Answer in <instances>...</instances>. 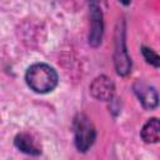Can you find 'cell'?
<instances>
[{"label": "cell", "instance_id": "cell-2", "mask_svg": "<svg viewBox=\"0 0 160 160\" xmlns=\"http://www.w3.org/2000/svg\"><path fill=\"white\" fill-rule=\"evenodd\" d=\"M74 139H75V146L79 151L85 152L91 148L96 139V130L91 120L84 115L79 114L74 119Z\"/></svg>", "mask_w": 160, "mask_h": 160}, {"label": "cell", "instance_id": "cell-1", "mask_svg": "<svg viewBox=\"0 0 160 160\" xmlns=\"http://www.w3.org/2000/svg\"><path fill=\"white\" fill-rule=\"evenodd\" d=\"M25 80L32 91L38 94H46L58 86L59 76L52 66L45 62H36L26 70Z\"/></svg>", "mask_w": 160, "mask_h": 160}, {"label": "cell", "instance_id": "cell-9", "mask_svg": "<svg viewBox=\"0 0 160 160\" xmlns=\"http://www.w3.org/2000/svg\"><path fill=\"white\" fill-rule=\"evenodd\" d=\"M141 52H142V56L145 58L146 62H149L150 65H152L155 68H160V55H158L152 49L142 46L141 48Z\"/></svg>", "mask_w": 160, "mask_h": 160}, {"label": "cell", "instance_id": "cell-8", "mask_svg": "<svg viewBox=\"0 0 160 160\" xmlns=\"http://www.w3.org/2000/svg\"><path fill=\"white\" fill-rule=\"evenodd\" d=\"M14 144L20 151L29 154V155H39L41 152L40 148L38 146V144L32 139V136L29 134H25V132L18 134L14 140Z\"/></svg>", "mask_w": 160, "mask_h": 160}, {"label": "cell", "instance_id": "cell-6", "mask_svg": "<svg viewBox=\"0 0 160 160\" xmlns=\"http://www.w3.org/2000/svg\"><path fill=\"white\" fill-rule=\"evenodd\" d=\"M134 92L136 94L139 101L141 102V105L148 109H155L159 105V95L155 90V88L150 86L149 84L144 82V81H136L132 86Z\"/></svg>", "mask_w": 160, "mask_h": 160}, {"label": "cell", "instance_id": "cell-3", "mask_svg": "<svg viewBox=\"0 0 160 160\" xmlns=\"http://www.w3.org/2000/svg\"><path fill=\"white\" fill-rule=\"evenodd\" d=\"M114 62L116 72L121 76H126L131 71V60L129 58L125 46V31L124 29L116 30V41L114 51Z\"/></svg>", "mask_w": 160, "mask_h": 160}, {"label": "cell", "instance_id": "cell-4", "mask_svg": "<svg viewBox=\"0 0 160 160\" xmlns=\"http://www.w3.org/2000/svg\"><path fill=\"white\" fill-rule=\"evenodd\" d=\"M90 31H89V44L94 48L99 46L104 34V21H102V12L99 8L98 2H90Z\"/></svg>", "mask_w": 160, "mask_h": 160}, {"label": "cell", "instance_id": "cell-5", "mask_svg": "<svg viewBox=\"0 0 160 160\" xmlns=\"http://www.w3.org/2000/svg\"><path fill=\"white\" fill-rule=\"evenodd\" d=\"M90 94L92 98L100 101H110L115 94V85L112 80L106 75L95 78L90 84Z\"/></svg>", "mask_w": 160, "mask_h": 160}, {"label": "cell", "instance_id": "cell-7", "mask_svg": "<svg viewBox=\"0 0 160 160\" xmlns=\"http://www.w3.org/2000/svg\"><path fill=\"white\" fill-rule=\"evenodd\" d=\"M140 136L146 144H155L160 141V119H149L140 130Z\"/></svg>", "mask_w": 160, "mask_h": 160}]
</instances>
